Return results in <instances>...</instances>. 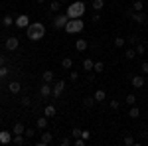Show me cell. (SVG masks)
Instances as JSON below:
<instances>
[{
  "instance_id": "681fc988",
  "label": "cell",
  "mask_w": 148,
  "mask_h": 146,
  "mask_svg": "<svg viewBox=\"0 0 148 146\" xmlns=\"http://www.w3.org/2000/svg\"><path fill=\"white\" fill-rule=\"evenodd\" d=\"M61 2H67V0H61Z\"/></svg>"
},
{
  "instance_id": "836d02e7",
  "label": "cell",
  "mask_w": 148,
  "mask_h": 146,
  "mask_svg": "<svg viewBox=\"0 0 148 146\" xmlns=\"http://www.w3.org/2000/svg\"><path fill=\"white\" fill-rule=\"evenodd\" d=\"M134 49H136V53H138V56H142L146 47H144V45H142V44H136V47H134Z\"/></svg>"
},
{
  "instance_id": "9a60e30c",
  "label": "cell",
  "mask_w": 148,
  "mask_h": 146,
  "mask_svg": "<svg viewBox=\"0 0 148 146\" xmlns=\"http://www.w3.org/2000/svg\"><path fill=\"white\" fill-rule=\"evenodd\" d=\"M40 93H42V97H49V95H51V87H49V83H46V85H42V89H40Z\"/></svg>"
},
{
  "instance_id": "d6986e66",
  "label": "cell",
  "mask_w": 148,
  "mask_h": 146,
  "mask_svg": "<svg viewBox=\"0 0 148 146\" xmlns=\"http://www.w3.org/2000/svg\"><path fill=\"white\" fill-rule=\"evenodd\" d=\"M75 47H77V51H83V49H87V42L85 40H77L75 42Z\"/></svg>"
},
{
  "instance_id": "e0dca14e",
  "label": "cell",
  "mask_w": 148,
  "mask_h": 146,
  "mask_svg": "<svg viewBox=\"0 0 148 146\" xmlns=\"http://www.w3.org/2000/svg\"><path fill=\"white\" fill-rule=\"evenodd\" d=\"M93 65H95V61H93V59H89V57H87V59H83V69H85V71H91Z\"/></svg>"
},
{
  "instance_id": "d4e9b609",
  "label": "cell",
  "mask_w": 148,
  "mask_h": 146,
  "mask_svg": "<svg viewBox=\"0 0 148 146\" xmlns=\"http://www.w3.org/2000/svg\"><path fill=\"white\" fill-rule=\"evenodd\" d=\"M83 105H85L87 109H91L93 105H95V97H85V99H83Z\"/></svg>"
},
{
  "instance_id": "83f0119b",
  "label": "cell",
  "mask_w": 148,
  "mask_h": 146,
  "mask_svg": "<svg viewBox=\"0 0 148 146\" xmlns=\"http://www.w3.org/2000/svg\"><path fill=\"white\" fill-rule=\"evenodd\" d=\"M56 114V107L53 105H47L46 107V117H53Z\"/></svg>"
},
{
  "instance_id": "8d00e7d4",
  "label": "cell",
  "mask_w": 148,
  "mask_h": 146,
  "mask_svg": "<svg viewBox=\"0 0 148 146\" xmlns=\"http://www.w3.org/2000/svg\"><path fill=\"white\" fill-rule=\"evenodd\" d=\"M24 134L28 136V138H32V136L36 134V130H34V128H26V132H24Z\"/></svg>"
},
{
  "instance_id": "ee69618b",
  "label": "cell",
  "mask_w": 148,
  "mask_h": 146,
  "mask_svg": "<svg viewBox=\"0 0 148 146\" xmlns=\"http://www.w3.org/2000/svg\"><path fill=\"white\" fill-rule=\"evenodd\" d=\"M140 69H142V73H148V61H144V63L140 65Z\"/></svg>"
},
{
  "instance_id": "60d3db41",
  "label": "cell",
  "mask_w": 148,
  "mask_h": 146,
  "mask_svg": "<svg viewBox=\"0 0 148 146\" xmlns=\"http://www.w3.org/2000/svg\"><path fill=\"white\" fill-rule=\"evenodd\" d=\"M85 142H87V140H83V138H75V146H85Z\"/></svg>"
},
{
  "instance_id": "f546056e",
  "label": "cell",
  "mask_w": 148,
  "mask_h": 146,
  "mask_svg": "<svg viewBox=\"0 0 148 146\" xmlns=\"http://www.w3.org/2000/svg\"><path fill=\"white\" fill-rule=\"evenodd\" d=\"M2 24H4V26L8 28V26H12V24H14V18H12V16H4V20H2Z\"/></svg>"
},
{
  "instance_id": "74e56055",
  "label": "cell",
  "mask_w": 148,
  "mask_h": 146,
  "mask_svg": "<svg viewBox=\"0 0 148 146\" xmlns=\"http://www.w3.org/2000/svg\"><path fill=\"white\" fill-rule=\"evenodd\" d=\"M125 144H126V146L134 144V138H132V136H125Z\"/></svg>"
},
{
  "instance_id": "277c9868",
  "label": "cell",
  "mask_w": 148,
  "mask_h": 146,
  "mask_svg": "<svg viewBox=\"0 0 148 146\" xmlns=\"http://www.w3.org/2000/svg\"><path fill=\"white\" fill-rule=\"evenodd\" d=\"M14 24H16L20 30H22V28H28V26H30V18H28L26 14H20V16L14 20Z\"/></svg>"
},
{
  "instance_id": "d6a6232c",
  "label": "cell",
  "mask_w": 148,
  "mask_h": 146,
  "mask_svg": "<svg viewBox=\"0 0 148 146\" xmlns=\"http://www.w3.org/2000/svg\"><path fill=\"white\" fill-rule=\"evenodd\" d=\"M8 73H10V69L6 67V65H2V67H0V77H6Z\"/></svg>"
},
{
  "instance_id": "4316f807",
  "label": "cell",
  "mask_w": 148,
  "mask_h": 146,
  "mask_svg": "<svg viewBox=\"0 0 148 146\" xmlns=\"http://www.w3.org/2000/svg\"><path fill=\"white\" fill-rule=\"evenodd\" d=\"M142 8H144V4H142V0H136V2L132 4V10H134V12H142Z\"/></svg>"
},
{
  "instance_id": "603a6c76",
  "label": "cell",
  "mask_w": 148,
  "mask_h": 146,
  "mask_svg": "<svg viewBox=\"0 0 148 146\" xmlns=\"http://www.w3.org/2000/svg\"><path fill=\"white\" fill-rule=\"evenodd\" d=\"M61 65H63V69H71L73 67V59H71V57H65V59L61 61Z\"/></svg>"
},
{
  "instance_id": "b9f144b4",
  "label": "cell",
  "mask_w": 148,
  "mask_h": 146,
  "mask_svg": "<svg viewBox=\"0 0 148 146\" xmlns=\"http://www.w3.org/2000/svg\"><path fill=\"white\" fill-rule=\"evenodd\" d=\"M126 42H128V44H136V42H138V36H130V38H126Z\"/></svg>"
},
{
  "instance_id": "484cf974",
  "label": "cell",
  "mask_w": 148,
  "mask_h": 146,
  "mask_svg": "<svg viewBox=\"0 0 148 146\" xmlns=\"http://www.w3.org/2000/svg\"><path fill=\"white\" fill-rule=\"evenodd\" d=\"M46 126H47V119H46V117H40V119H38V128L44 130Z\"/></svg>"
},
{
  "instance_id": "4dcf8cb0",
  "label": "cell",
  "mask_w": 148,
  "mask_h": 146,
  "mask_svg": "<svg viewBox=\"0 0 148 146\" xmlns=\"http://www.w3.org/2000/svg\"><path fill=\"white\" fill-rule=\"evenodd\" d=\"M103 69H105L103 61H99V63H95V65H93V71H97V73H103Z\"/></svg>"
},
{
  "instance_id": "4fadbf2b",
  "label": "cell",
  "mask_w": 148,
  "mask_h": 146,
  "mask_svg": "<svg viewBox=\"0 0 148 146\" xmlns=\"http://www.w3.org/2000/svg\"><path fill=\"white\" fill-rule=\"evenodd\" d=\"M12 144H16V146L26 144V138H24L22 134H14V138H12Z\"/></svg>"
},
{
  "instance_id": "ac0fdd59",
  "label": "cell",
  "mask_w": 148,
  "mask_h": 146,
  "mask_svg": "<svg viewBox=\"0 0 148 146\" xmlns=\"http://www.w3.org/2000/svg\"><path fill=\"white\" fill-rule=\"evenodd\" d=\"M20 87H22V85H20L18 81H12L10 85H8V89H10L12 93H20Z\"/></svg>"
},
{
  "instance_id": "7a4b0ae2",
  "label": "cell",
  "mask_w": 148,
  "mask_h": 146,
  "mask_svg": "<svg viewBox=\"0 0 148 146\" xmlns=\"http://www.w3.org/2000/svg\"><path fill=\"white\" fill-rule=\"evenodd\" d=\"M67 18L69 20H73V18H81L83 14H85V4L81 2V0H77V2H73V4H69L67 6Z\"/></svg>"
},
{
  "instance_id": "44dd1931",
  "label": "cell",
  "mask_w": 148,
  "mask_h": 146,
  "mask_svg": "<svg viewBox=\"0 0 148 146\" xmlns=\"http://www.w3.org/2000/svg\"><path fill=\"white\" fill-rule=\"evenodd\" d=\"M59 8H61V0H53L51 6H49V10H51V12H59Z\"/></svg>"
},
{
  "instance_id": "1f68e13d",
  "label": "cell",
  "mask_w": 148,
  "mask_h": 146,
  "mask_svg": "<svg viewBox=\"0 0 148 146\" xmlns=\"http://www.w3.org/2000/svg\"><path fill=\"white\" fill-rule=\"evenodd\" d=\"M125 101L128 103V105H134V103H136V97H134V95L130 93V95H126V99H125Z\"/></svg>"
},
{
  "instance_id": "52a82bcc",
  "label": "cell",
  "mask_w": 148,
  "mask_h": 146,
  "mask_svg": "<svg viewBox=\"0 0 148 146\" xmlns=\"http://www.w3.org/2000/svg\"><path fill=\"white\" fill-rule=\"evenodd\" d=\"M63 89H65V83H63V81H56V85H53V89H51L53 97H59V95L63 93Z\"/></svg>"
},
{
  "instance_id": "f6af8a7d",
  "label": "cell",
  "mask_w": 148,
  "mask_h": 146,
  "mask_svg": "<svg viewBox=\"0 0 148 146\" xmlns=\"http://www.w3.org/2000/svg\"><path fill=\"white\" fill-rule=\"evenodd\" d=\"M93 22H101V16H99V12H95V14H93Z\"/></svg>"
},
{
  "instance_id": "e575fe53",
  "label": "cell",
  "mask_w": 148,
  "mask_h": 146,
  "mask_svg": "<svg viewBox=\"0 0 148 146\" xmlns=\"http://www.w3.org/2000/svg\"><path fill=\"white\" fill-rule=\"evenodd\" d=\"M81 132H83L81 128H73V130H71V136H73V138H79V136H81Z\"/></svg>"
},
{
  "instance_id": "8fae6325",
  "label": "cell",
  "mask_w": 148,
  "mask_h": 146,
  "mask_svg": "<svg viewBox=\"0 0 148 146\" xmlns=\"http://www.w3.org/2000/svg\"><path fill=\"white\" fill-rule=\"evenodd\" d=\"M51 140H53V134H51V132H44V134H42V140H40V144H38V146H47Z\"/></svg>"
},
{
  "instance_id": "ba28073f",
  "label": "cell",
  "mask_w": 148,
  "mask_h": 146,
  "mask_svg": "<svg viewBox=\"0 0 148 146\" xmlns=\"http://www.w3.org/2000/svg\"><path fill=\"white\" fill-rule=\"evenodd\" d=\"M132 22L144 24L146 22V14H144V12H132Z\"/></svg>"
},
{
  "instance_id": "bcb514c9",
  "label": "cell",
  "mask_w": 148,
  "mask_h": 146,
  "mask_svg": "<svg viewBox=\"0 0 148 146\" xmlns=\"http://www.w3.org/2000/svg\"><path fill=\"white\" fill-rule=\"evenodd\" d=\"M61 144H63V146H67V144H71V138H63V140H61Z\"/></svg>"
},
{
  "instance_id": "7bdbcfd3",
  "label": "cell",
  "mask_w": 148,
  "mask_h": 146,
  "mask_svg": "<svg viewBox=\"0 0 148 146\" xmlns=\"http://www.w3.org/2000/svg\"><path fill=\"white\" fill-rule=\"evenodd\" d=\"M89 136H91L89 130H83V132H81V138H83V140H89Z\"/></svg>"
},
{
  "instance_id": "f907efd6",
  "label": "cell",
  "mask_w": 148,
  "mask_h": 146,
  "mask_svg": "<svg viewBox=\"0 0 148 146\" xmlns=\"http://www.w3.org/2000/svg\"><path fill=\"white\" fill-rule=\"evenodd\" d=\"M0 6H2V4H0Z\"/></svg>"
},
{
  "instance_id": "ab89813d",
  "label": "cell",
  "mask_w": 148,
  "mask_h": 146,
  "mask_svg": "<svg viewBox=\"0 0 148 146\" xmlns=\"http://www.w3.org/2000/svg\"><path fill=\"white\" fill-rule=\"evenodd\" d=\"M30 103H32L30 97H22V105H24V107H30Z\"/></svg>"
},
{
  "instance_id": "5b68a950",
  "label": "cell",
  "mask_w": 148,
  "mask_h": 146,
  "mask_svg": "<svg viewBox=\"0 0 148 146\" xmlns=\"http://www.w3.org/2000/svg\"><path fill=\"white\" fill-rule=\"evenodd\" d=\"M67 22H69L67 14H59V16L53 18V26H56V28H65V24H67Z\"/></svg>"
},
{
  "instance_id": "cb8c5ba5",
  "label": "cell",
  "mask_w": 148,
  "mask_h": 146,
  "mask_svg": "<svg viewBox=\"0 0 148 146\" xmlns=\"http://www.w3.org/2000/svg\"><path fill=\"white\" fill-rule=\"evenodd\" d=\"M128 117H132V119H136V117H140V111H138V107H134V105H130V112H128Z\"/></svg>"
},
{
  "instance_id": "5bb4252c",
  "label": "cell",
  "mask_w": 148,
  "mask_h": 146,
  "mask_svg": "<svg viewBox=\"0 0 148 146\" xmlns=\"http://www.w3.org/2000/svg\"><path fill=\"white\" fill-rule=\"evenodd\" d=\"M42 79H44V83H51L53 81V71H44V75H42Z\"/></svg>"
},
{
  "instance_id": "8992f818",
  "label": "cell",
  "mask_w": 148,
  "mask_h": 146,
  "mask_svg": "<svg viewBox=\"0 0 148 146\" xmlns=\"http://www.w3.org/2000/svg\"><path fill=\"white\" fill-rule=\"evenodd\" d=\"M6 49H10V51L18 49V38H14V36L6 38Z\"/></svg>"
},
{
  "instance_id": "7402d4cb",
  "label": "cell",
  "mask_w": 148,
  "mask_h": 146,
  "mask_svg": "<svg viewBox=\"0 0 148 146\" xmlns=\"http://www.w3.org/2000/svg\"><path fill=\"white\" fill-rule=\"evenodd\" d=\"M136 56H138V53H136V49H132V47H130V49H126V51H125V57H126V59H134Z\"/></svg>"
},
{
  "instance_id": "d590c367",
  "label": "cell",
  "mask_w": 148,
  "mask_h": 146,
  "mask_svg": "<svg viewBox=\"0 0 148 146\" xmlns=\"http://www.w3.org/2000/svg\"><path fill=\"white\" fill-rule=\"evenodd\" d=\"M69 79H71V81H77V79H79V73H77V71H71V73H69Z\"/></svg>"
},
{
  "instance_id": "7dc6e473",
  "label": "cell",
  "mask_w": 148,
  "mask_h": 146,
  "mask_svg": "<svg viewBox=\"0 0 148 146\" xmlns=\"http://www.w3.org/2000/svg\"><path fill=\"white\" fill-rule=\"evenodd\" d=\"M4 63H6V57H4V56H0V67H2Z\"/></svg>"
},
{
  "instance_id": "f35d334b",
  "label": "cell",
  "mask_w": 148,
  "mask_h": 146,
  "mask_svg": "<svg viewBox=\"0 0 148 146\" xmlns=\"http://www.w3.org/2000/svg\"><path fill=\"white\" fill-rule=\"evenodd\" d=\"M109 105H111V109H114V111H119V107H121V103H119V101H111Z\"/></svg>"
},
{
  "instance_id": "ffe728a7",
  "label": "cell",
  "mask_w": 148,
  "mask_h": 146,
  "mask_svg": "<svg viewBox=\"0 0 148 146\" xmlns=\"http://www.w3.org/2000/svg\"><path fill=\"white\" fill-rule=\"evenodd\" d=\"M93 97H95V101H105V97H107V95H105V91H103V89H99V91H95V95H93Z\"/></svg>"
},
{
  "instance_id": "30bf717a",
  "label": "cell",
  "mask_w": 148,
  "mask_h": 146,
  "mask_svg": "<svg viewBox=\"0 0 148 146\" xmlns=\"http://www.w3.org/2000/svg\"><path fill=\"white\" fill-rule=\"evenodd\" d=\"M12 138H14V136H12L10 132L2 130V132H0V144H10V142H12Z\"/></svg>"
},
{
  "instance_id": "3957f363",
  "label": "cell",
  "mask_w": 148,
  "mask_h": 146,
  "mask_svg": "<svg viewBox=\"0 0 148 146\" xmlns=\"http://www.w3.org/2000/svg\"><path fill=\"white\" fill-rule=\"evenodd\" d=\"M83 28H85V22H83L81 18H73V20H69V22L65 24L63 30H65L67 34H79Z\"/></svg>"
},
{
  "instance_id": "c3c4849f",
  "label": "cell",
  "mask_w": 148,
  "mask_h": 146,
  "mask_svg": "<svg viewBox=\"0 0 148 146\" xmlns=\"http://www.w3.org/2000/svg\"><path fill=\"white\" fill-rule=\"evenodd\" d=\"M38 2H44V0H38Z\"/></svg>"
},
{
  "instance_id": "9c48e42d",
  "label": "cell",
  "mask_w": 148,
  "mask_h": 146,
  "mask_svg": "<svg viewBox=\"0 0 148 146\" xmlns=\"http://www.w3.org/2000/svg\"><path fill=\"white\" fill-rule=\"evenodd\" d=\"M132 87H134V89H142V87H144V77H142V75H134V77H132Z\"/></svg>"
},
{
  "instance_id": "6da1fadb",
  "label": "cell",
  "mask_w": 148,
  "mask_h": 146,
  "mask_svg": "<svg viewBox=\"0 0 148 146\" xmlns=\"http://www.w3.org/2000/svg\"><path fill=\"white\" fill-rule=\"evenodd\" d=\"M26 34L32 42H40L44 36H46V26L42 22H32L28 28H26Z\"/></svg>"
},
{
  "instance_id": "7c38bea8",
  "label": "cell",
  "mask_w": 148,
  "mask_h": 146,
  "mask_svg": "<svg viewBox=\"0 0 148 146\" xmlns=\"http://www.w3.org/2000/svg\"><path fill=\"white\" fill-rule=\"evenodd\" d=\"M12 132H14V134H24L26 128H24L22 123H16V124H14V128H12Z\"/></svg>"
},
{
  "instance_id": "2e32d148",
  "label": "cell",
  "mask_w": 148,
  "mask_h": 146,
  "mask_svg": "<svg viewBox=\"0 0 148 146\" xmlns=\"http://www.w3.org/2000/svg\"><path fill=\"white\" fill-rule=\"evenodd\" d=\"M93 10L95 12H99V10H103V6H105V0H93Z\"/></svg>"
},
{
  "instance_id": "f1b7e54d",
  "label": "cell",
  "mask_w": 148,
  "mask_h": 146,
  "mask_svg": "<svg viewBox=\"0 0 148 146\" xmlns=\"http://www.w3.org/2000/svg\"><path fill=\"white\" fill-rule=\"evenodd\" d=\"M126 44V38H114V45L116 47H123Z\"/></svg>"
}]
</instances>
